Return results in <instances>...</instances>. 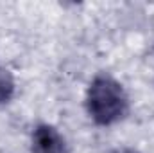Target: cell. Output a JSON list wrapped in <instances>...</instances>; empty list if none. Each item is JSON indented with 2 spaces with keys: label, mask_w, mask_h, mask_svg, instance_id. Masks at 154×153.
Here are the masks:
<instances>
[{
  "label": "cell",
  "mask_w": 154,
  "mask_h": 153,
  "mask_svg": "<svg viewBox=\"0 0 154 153\" xmlns=\"http://www.w3.org/2000/svg\"><path fill=\"white\" fill-rule=\"evenodd\" d=\"M14 88H16V85H14L13 74L5 67L0 65V105H5L13 99Z\"/></svg>",
  "instance_id": "3957f363"
},
{
  "label": "cell",
  "mask_w": 154,
  "mask_h": 153,
  "mask_svg": "<svg viewBox=\"0 0 154 153\" xmlns=\"http://www.w3.org/2000/svg\"><path fill=\"white\" fill-rule=\"evenodd\" d=\"M113 153H138L134 150H118V151H113Z\"/></svg>",
  "instance_id": "277c9868"
},
{
  "label": "cell",
  "mask_w": 154,
  "mask_h": 153,
  "mask_svg": "<svg viewBox=\"0 0 154 153\" xmlns=\"http://www.w3.org/2000/svg\"><path fill=\"white\" fill-rule=\"evenodd\" d=\"M32 153H68L65 137L50 124H38L32 132Z\"/></svg>",
  "instance_id": "7a4b0ae2"
},
{
  "label": "cell",
  "mask_w": 154,
  "mask_h": 153,
  "mask_svg": "<svg viewBox=\"0 0 154 153\" xmlns=\"http://www.w3.org/2000/svg\"><path fill=\"white\" fill-rule=\"evenodd\" d=\"M129 108V99L124 86L111 76H97L86 92V110L95 124L109 126L124 119Z\"/></svg>",
  "instance_id": "6da1fadb"
}]
</instances>
